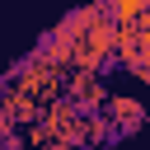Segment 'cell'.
<instances>
[{
  "label": "cell",
  "instance_id": "cell-1",
  "mask_svg": "<svg viewBox=\"0 0 150 150\" xmlns=\"http://www.w3.org/2000/svg\"><path fill=\"white\" fill-rule=\"evenodd\" d=\"M112 52H117V19L112 14H98L89 28H84V38L75 42V70H103L108 61H112Z\"/></svg>",
  "mask_w": 150,
  "mask_h": 150
},
{
  "label": "cell",
  "instance_id": "cell-2",
  "mask_svg": "<svg viewBox=\"0 0 150 150\" xmlns=\"http://www.w3.org/2000/svg\"><path fill=\"white\" fill-rule=\"evenodd\" d=\"M103 112H108V122L117 127V136H127V131H136L141 122H145V103L141 98H131V94H108V103H103Z\"/></svg>",
  "mask_w": 150,
  "mask_h": 150
},
{
  "label": "cell",
  "instance_id": "cell-3",
  "mask_svg": "<svg viewBox=\"0 0 150 150\" xmlns=\"http://www.w3.org/2000/svg\"><path fill=\"white\" fill-rule=\"evenodd\" d=\"M145 9H150V0H108V14H112L117 23H136Z\"/></svg>",
  "mask_w": 150,
  "mask_h": 150
},
{
  "label": "cell",
  "instance_id": "cell-4",
  "mask_svg": "<svg viewBox=\"0 0 150 150\" xmlns=\"http://www.w3.org/2000/svg\"><path fill=\"white\" fill-rule=\"evenodd\" d=\"M103 5H108V0H103Z\"/></svg>",
  "mask_w": 150,
  "mask_h": 150
}]
</instances>
